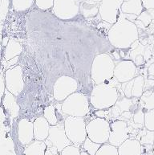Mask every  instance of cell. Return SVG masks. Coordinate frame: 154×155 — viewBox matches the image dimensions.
<instances>
[{
	"label": "cell",
	"mask_w": 154,
	"mask_h": 155,
	"mask_svg": "<svg viewBox=\"0 0 154 155\" xmlns=\"http://www.w3.org/2000/svg\"><path fill=\"white\" fill-rule=\"evenodd\" d=\"M108 39L116 48H130L132 44L139 39L138 28L133 21L119 16L116 23L108 31Z\"/></svg>",
	"instance_id": "cell-1"
},
{
	"label": "cell",
	"mask_w": 154,
	"mask_h": 155,
	"mask_svg": "<svg viewBox=\"0 0 154 155\" xmlns=\"http://www.w3.org/2000/svg\"><path fill=\"white\" fill-rule=\"evenodd\" d=\"M118 100L119 92L116 87L107 82L95 86L89 97L90 104L99 110L112 108Z\"/></svg>",
	"instance_id": "cell-2"
},
{
	"label": "cell",
	"mask_w": 154,
	"mask_h": 155,
	"mask_svg": "<svg viewBox=\"0 0 154 155\" xmlns=\"http://www.w3.org/2000/svg\"><path fill=\"white\" fill-rule=\"evenodd\" d=\"M116 64L108 54L101 53L95 56L91 68V77L96 84L106 83L114 77Z\"/></svg>",
	"instance_id": "cell-3"
},
{
	"label": "cell",
	"mask_w": 154,
	"mask_h": 155,
	"mask_svg": "<svg viewBox=\"0 0 154 155\" xmlns=\"http://www.w3.org/2000/svg\"><path fill=\"white\" fill-rule=\"evenodd\" d=\"M89 105L88 97L84 93L76 92L63 101L61 109L67 116L84 117L89 113Z\"/></svg>",
	"instance_id": "cell-4"
},
{
	"label": "cell",
	"mask_w": 154,
	"mask_h": 155,
	"mask_svg": "<svg viewBox=\"0 0 154 155\" xmlns=\"http://www.w3.org/2000/svg\"><path fill=\"white\" fill-rule=\"evenodd\" d=\"M64 124L66 135L71 143L76 146L82 145L87 137L84 117L68 116Z\"/></svg>",
	"instance_id": "cell-5"
},
{
	"label": "cell",
	"mask_w": 154,
	"mask_h": 155,
	"mask_svg": "<svg viewBox=\"0 0 154 155\" xmlns=\"http://www.w3.org/2000/svg\"><path fill=\"white\" fill-rule=\"evenodd\" d=\"M87 137L96 143H107L110 136V123L102 117L90 120L86 125Z\"/></svg>",
	"instance_id": "cell-6"
},
{
	"label": "cell",
	"mask_w": 154,
	"mask_h": 155,
	"mask_svg": "<svg viewBox=\"0 0 154 155\" xmlns=\"http://www.w3.org/2000/svg\"><path fill=\"white\" fill-rule=\"evenodd\" d=\"M53 15L62 21H70L80 13V0H54Z\"/></svg>",
	"instance_id": "cell-7"
},
{
	"label": "cell",
	"mask_w": 154,
	"mask_h": 155,
	"mask_svg": "<svg viewBox=\"0 0 154 155\" xmlns=\"http://www.w3.org/2000/svg\"><path fill=\"white\" fill-rule=\"evenodd\" d=\"M78 89V82L73 77L62 76L54 84L53 96L57 101H64L67 97L76 93Z\"/></svg>",
	"instance_id": "cell-8"
},
{
	"label": "cell",
	"mask_w": 154,
	"mask_h": 155,
	"mask_svg": "<svg viewBox=\"0 0 154 155\" xmlns=\"http://www.w3.org/2000/svg\"><path fill=\"white\" fill-rule=\"evenodd\" d=\"M124 0H102L100 2L99 15L103 22L114 24L121 14V6Z\"/></svg>",
	"instance_id": "cell-9"
},
{
	"label": "cell",
	"mask_w": 154,
	"mask_h": 155,
	"mask_svg": "<svg viewBox=\"0 0 154 155\" xmlns=\"http://www.w3.org/2000/svg\"><path fill=\"white\" fill-rule=\"evenodd\" d=\"M44 141L47 146H54L60 153L67 146L73 145L66 135L64 123L51 125L48 137Z\"/></svg>",
	"instance_id": "cell-10"
},
{
	"label": "cell",
	"mask_w": 154,
	"mask_h": 155,
	"mask_svg": "<svg viewBox=\"0 0 154 155\" xmlns=\"http://www.w3.org/2000/svg\"><path fill=\"white\" fill-rule=\"evenodd\" d=\"M136 65L131 60H124L116 64L114 78L119 83H125L136 77Z\"/></svg>",
	"instance_id": "cell-11"
},
{
	"label": "cell",
	"mask_w": 154,
	"mask_h": 155,
	"mask_svg": "<svg viewBox=\"0 0 154 155\" xmlns=\"http://www.w3.org/2000/svg\"><path fill=\"white\" fill-rule=\"evenodd\" d=\"M129 137V125L124 120H117L110 124V136L108 143L119 147Z\"/></svg>",
	"instance_id": "cell-12"
},
{
	"label": "cell",
	"mask_w": 154,
	"mask_h": 155,
	"mask_svg": "<svg viewBox=\"0 0 154 155\" xmlns=\"http://www.w3.org/2000/svg\"><path fill=\"white\" fill-rule=\"evenodd\" d=\"M121 90L127 98H140L145 92V77L137 76L131 81L122 83Z\"/></svg>",
	"instance_id": "cell-13"
},
{
	"label": "cell",
	"mask_w": 154,
	"mask_h": 155,
	"mask_svg": "<svg viewBox=\"0 0 154 155\" xmlns=\"http://www.w3.org/2000/svg\"><path fill=\"white\" fill-rule=\"evenodd\" d=\"M7 76V81L8 83V88L15 96H18L23 89V80L22 68L19 66L15 68L14 69L8 72Z\"/></svg>",
	"instance_id": "cell-14"
},
{
	"label": "cell",
	"mask_w": 154,
	"mask_h": 155,
	"mask_svg": "<svg viewBox=\"0 0 154 155\" xmlns=\"http://www.w3.org/2000/svg\"><path fill=\"white\" fill-rule=\"evenodd\" d=\"M34 139V125L30 120L23 118L18 124V140L23 145H29Z\"/></svg>",
	"instance_id": "cell-15"
},
{
	"label": "cell",
	"mask_w": 154,
	"mask_h": 155,
	"mask_svg": "<svg viewBox=\"0 0 154 155\" xmlns=\"http://www.w3.org/2000/svg\"><path fill=\"white\" fill-rule=\"evenodd\" d=\"M119 155H141L142 145L137 139L128 138L118 147Z\"/></svg>",
	"instance_id": "cell-16"
},
{
	"label": "cell",
	"mask_w": 154,
	"mask_h": 155,
	"mask_svg": "<svg viewBox=\"0 0 154 155\" xmlns=\"http://www.w3.org/2000/svg\"><path fill=\"white\" fill-rule=\"evenodd\" d=\"M34 125V140L44 141L49 135V130L51 125L44 117L36 118L33 122Z\"/></svg>",
	"instance_id": "cell-17"
},
{
	"label": "cell",
	"mask_w": 154,
	"mask_h": 155,
	"mask_svg": "<svg viewBox=\"0 0 154 155\" xmlns=\"http://www.w3.org/2000/svg\"><path fill=\"white\" fill-rule=\"evenodd\" d=\"M100 3L92 0H80V13L84 18H94L99 14Z\"/></svg>",
	"instance_id": "cell-18"
},
{
	"label": "cell",
	"mask_w": 154,
	"mask_h": 155,
	"mask_svg": "<svg viewBox=\"0 0 154 155\" xmlns=\"http://www.w3.org/2000/svg\"><path fill=\"white\" fill-rule=\"evenodd\" d=\"M145 10L141 0H124L121 6V13L123 14L140 15Z\"/></svg>",
	"instance_id": "cell-19"
},
{
	"label": "cell",
	"mask_w": 154,
	"mask_h": 155,
	"mask_svg": "<svg viewBox=\"0 0 154 155\" xmlns=\"http://www.w3.org/2000/svg\"><path fill=\"white\" fill-rule=\"evenodd\" d=\"M154 20V9L144 10L135 20V24L138 28L145 30Z\"/></svg>",
	"instance_id": "cell-20"
},
{
	"label": "cell",
	"mask_w": 154,
	"mask_h": 155,
	"mask_svg": "<svg viewBox=\"0 0 154 155\" xmlns=\"http://www.w3.org/2000/svg\"><path fill=\"white\" fill-rule=\"evenodd\" d=\"M47 145L45 141L34 140L26 147L25 155H45Z\"/></svg>",
	"instance_id": "cell-21"
},
{
	"label": "cell",
	"mask_w": 154,
	"mask_h": 155,
	"mask_svg": "<svg viewBox=\"0 0 154 155\" xmlns=\"http://www.w3.org/2000/svg\"><path fill=\"white\" fill-rule=\"evenodd\" d=\"M140 108L145 112L154 109V91L146 90L144 92L139 101Z\"/></svg>",
	"instance_id": "cell-22"
},
{
	"label": "cell",
	"mask_w": 154,
	"mask_h": 155,
	"mask_svg": "<svg viewBox=\"0 0 154 155\" xmlns=\"http://www.w3.org/2000/svg\"><path fill=\"white\" fill-rule=\"evenodd\" d=\"M145 113L141 108H139L135 111L133 115H132L131 119L129 120L133 121V123H130L129 125L134 129H140L142 130L143 127H145Z\"/></svg>",
	"instance_id": "cell-23"
},
{
	"label": "cell",
	"mask_w": 154,
	"mask_h": 155,
	"mask_svg": "<svg viewBox=\"0 0 154 155\" xmlns=\"http://www.w3.org/2000/svg\"><path fill=\"white\" fill-rule=\"evenodd\" d=\"M35 0H13L14 9L18 12H27L33 7Z\"/></svg>",
	"instance_id": "cell-24"
},
{
	"label": "cell",
	"mask_w": 154,
	"mask_h": 155,
	"mask_svg": "<svg viewBox=\"0 0 154 155\" xmlns=\"http://www.w3.org/2000/svg\"><path fill=\"white\" fill-rule=\"evenodd\" d=\"M44 117L48 121L50 125H56L57 124H59L58 123V117L57 115H56L55 107L51 105V104L49 105V106H47L44 109Z\"/></svg>",
	"instance_id": "cell-25"
},
{
	"label": "cell",
	"mask_w": 154,
	"mask_h": 155,
	"mask_svg": "<svg viewBox=\"0 0 154 155\" xmlns=\"http://www.w3.org/2000/svg\"><path fill=\"white\" fill-rule=\"evenodd\" d=\"M83 146L84 150L87 152L89 155H96L97 153V151L99 150V149L100 148V146H102L101 144L96 143L94 141H92L89 137H87L85 139V141L82 144Z\"/></svg>",
	"instance_id": "cell-26"
},
{
	"label": "cell",
	"mask_w": 154,
	"mask_h": 155,
	"mask_svg": "<svg viewBox=\"0 0 154 155\" xmlns=\"http://www.w3.org/2000/svg\"><path fill=\"white\" fill-rule=\"evenodd\" d=\"M132 105H133V98L124 97L123 99L118 100L114 106L117 109V111L120 112V114H121L124 112L129 111Z\"/></svg>",
	"instance_id": "cell-27"
},
{
	"label": "cell",
	"mask_w": 154,
	"mask_h": 155,
	"mask_svg": "<svg viewBox=\"0 0 154 155\" xmlns=\"http://www.w3.org/2000/svg\"><path fill=\"white\" fill-rule=\"evenodd\" d=\"M96 155H119L118 149L114 146H112L109 143L103 144L99 150L97 151Z\"/></svg>",
	"instance_id": "cell-28"
},
{
	"label": "cell",
	"mask_w": 154,
	"mask_h": 155,
	"mask_svg": "<svg viewBox=\"0 0 154 155\" xmlns=\"http://www.w3.org/2000/svg\"><path fill=\"white\" fill-rule=\"evenodd\" d=\"M139 136L140 137V139L138 141H140L141 145L145 144H152L154 141V131H149L147 129H142L140 130V133Z\"/></svg>",
	"instance_id": "cell-29"
},
{
	"label": "cell",
	"mask_w": 154,
	"mask_h": 155,
	"mask_svg": "<svg viewBox=\"0 0 154 155\" xmlns=\"http://www.w3.org/2000/svg\"><path fill=\"white\" fill-rule=\"evenodd\" d=\"M145 113V128L149 131H154V109Z\"/></svg>",
	"instance_id": "cell-30"
},
{
	"label": "cell",
	"mask_w": 154,
	"mask_h": 155,
	"mask_svg": "<svg viewBox=\"0 0 154 155\" xmlns=\"http://www.w3.org/2000/svg\"><path fill=\"white\" fill-rule=\"evenodd\" d=\"M35 6L41 11H48L51 9L54 4V0H35Z\"/></svg>",
	"instance_id": "cell-31"
},
{
	"label": "cell",
	"mask_w": 154,
	"mask_h": 155,
	"mask_svg": "<svg viewBox=\"0 0 154 155\" xmlns=\"http://www.w3.org/2000/svg\"><path fill=\"white\" fill-rule=\"evenodd\" d=\"M60 155H81V151L78 146L71 145L64 149L60 152Z\"/></svg>",
	"instance_id": "cell-32"
},
{
	"label": "cell",
	"mask_w": 154,
	"mask_h": 155,
	"mask_svg": "<svg viewBox=\"0 0 154 155\" xmlns=\"http://www.w3.org/2000/svg\"><path fill=\"white\" fill-rule=\"evenodd\" d=\"M145 10L154 9V0H141Z\"/></svg>",
	"instance_id": "cell-33"
},
{
	"label": "cell",
	"mask_w": 154,
	"mask_h": 155,
	"mask_svg": "<svg viewBox=\"0 0 154 155\" xmlns=\"http://www.w3.org/2000/svg\"><path fill=\"white\" fill-rule=\"evenodd\" d=\"M45 155H60V153L54 146H47Z\"/></svg>",
	"instance_id": "cell-34"
},
{
	"label": "cell",
	"mask_w": 154,
	"mask_h": 155,
	"mask_svg": "<svg viewBox=\"0 0 154 155\" xmlns=\"http://www.w3.org/2000/svg\"><path fill=\"white\" fill-rule=\"evenodd\" d=\"M148 79H152L154 80V62L148 67Z\"/></svg>",
	"instance_id": "cell-35"
},
{
	"label": "cell",
	"mask_w": 154,
	"mask_h": 155,
	"mask_svg": "<svg viewBox=\"0 0 154 155\" xmlns=\"http://www.w3.org/2000/svg\"><path fill=\"white\" fill-rule=\"evenodd\" d=\"M81 155H89V154H88L87 152H85V151L84 150V151H82V152H81Z\"/></svg>",
	"instance_id": "cell-36"
},
{
	"label": "cell",
	"mask_w": 154,
	"mask_h": 155,
	"mask_svg": "<svg viewBox=\"0 0 154 155\" xmlns=\"http://www.w3.org/2000/svg\"><path fill=\"white\" fill-rule=\"evenodd\" d=\"M92 1H93V2H98V3H100V2H101L102 0H92Z\"/></svg>",
	"instance_id": "cell-37"
},
{
	"label": "cell",
	"mask_w": 154,
	"mask_h": 155,
	"mask_svg": "<svg viewBox=\"0 0 154 155\" xmlns=\"http://www.w3.org/2000/svg\"><path fill=\"white\" fill-rule=\"evenodd\" d=\"M152 51H153V54H154V35H153V43H152Z\"/></svg>",
	"instance_id": "cell-38"
},
{
	"label": "cell",
	"mask_w": 154,
	"mask_h": 155,
	"mask_svg": "<svg viewBox=\"0 0 154 155\" xmlns=\"http://www.w3.org/2000/svg\"><path fill=\"white\" fill-rule=\"evenodd\" d=\"M152 155H154V147H153V150H152Z\"/></svg>",
	"instance_id": "cell-39"
},
{
	"label": "cell",
	"mask_w": 154,
	"mask_h": 155,
	"mask_svg": "<svg viewBox=\"0 0 154 155\" xmlns=\"http://www.w3.org/2000/svg\"><path fill=\"white\" fill-rule=\"evenodd\" d=\"M152 23H154V20H153V21H152Z\"/></svg>",
	"instance_id": "cell-40"
}]
</instances>
